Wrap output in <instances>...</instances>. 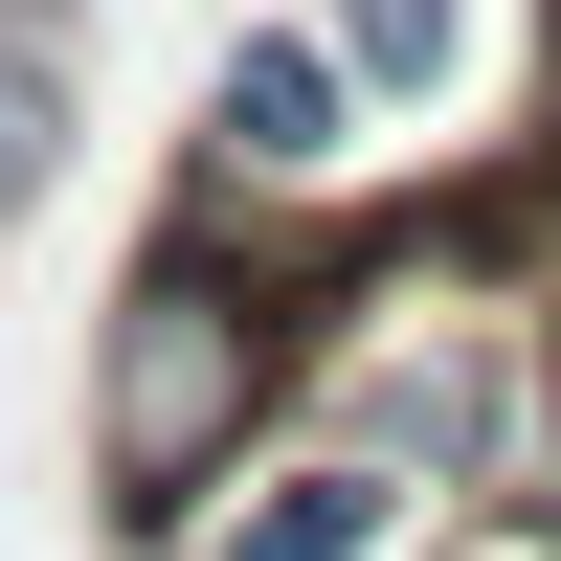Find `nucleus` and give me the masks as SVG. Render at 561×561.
Instances as JSON below:
<instances>
[{
    "label": "nucleus",
    "instance_id": "10",
    "mask_svg": "<svg viewBox=\"0 0 561 561\" xmlns=\"http://www.w3.org/2000/svg\"><path fill=\"white\" fill-rule=\"evenodd\" d=\"M539 561H561V539H539Z\"/></svg>",
    "mask_w": 561,
    "mask_h": 561
},
{
    "label": "nucleus",
    "instance_id": "1",
    "mask_svg": "<svg viewBox=\"0 0 561 561\" xmlns=\"http://www.w3.org/2000/svg\"><path fill=\"white\" fill-rule=\"evenodd\" d=\"M382 270V225H337V248H293V225H203L158 203V248L113 270V314H90V517H113L135 561H180V517H203L248 449L314 427V337H337V293Z\"/></svg>",
    "mask_w": 561,
    "mask_h": 561
},
{
    "label": "nucleus",
    "instance_id": "5",
    "mask_svg": "<svg viewBox=\"0 0 561 561\" xmlns=\"http://www.w3.org/2000/svg\"><path fill=\"white\" fill-rule=\"evenodd\" d=\"M68 135H90V45L68 23H0V248H23V203L68 180Z\"/></svg>",
    "mask_w": 561,
    "mask_h": 561
},
{
    "label": "nucleus",
    "instance_id": "4",
    "mask_svg": "<svg viewBox=\"0 0 561 561\" xmlns=\"http://www.w3.org/2000/svg\"><path fill=\"white\" fill-rule=\"evenodd\" d=\"M427 494L382 472V449H337V427H293V449H248V472L180 517V561H382Z\"/></svg>",
    "mask_w": 561,
    "mask_h": 561
},
{
    "label": "nucleus",
    "instance_id": "8",
    "mask_svg": "<svg viewBox=\"0 0 561 561\" xmlns=\"http://www.w3.org/2000/svg\"><path fill=\"white\" fill-rule=\"evenodd\" d=\"M0 23H68V45H90V0H0Z\"/></svg>",
    "mask_w": 561,
    "mask_h": 561
},
{
    "label": "nucleus",
    "instance_id": "9",
    "mask_svg": "<svg viewBox=\"0 0 561 561\" xmlns=\"http://www.w3.org/2000/svg\"><path fill=\"white\" fill-rule=\"evenodd\" d=\"M539 23H561V0H539ZM539 90H561V68H539Z\"/></svg>",
    "mask_w": 561,
    "mask_h": 561
},
{
    "label": "nucleus",
    "instance_id": "7",
    "mask_svg": "<svg viewBox=\"0 0 561 561\" xmlns=\"http://www.w3.org/2000/svg\"><path fill=\"white\" fill-rule=\"evenodd\" d=\"M494 517L561 539V337H539V404H517V472H494Z\"/></svg>",
    "mask_w": 561,
    "mask_h": 561
},
{
    "label": "nucleus",
    "instance_id": "3",
    "mask_svg": "<svg viewBox=\"0 0 561 561\" xmlns=\"http://www.w3.org/2000/svg\"><path fill=\"white\" fill-rule=\"evenodd\" d=\"M180 203L203 225H293V248H337V225H382V90L337 68V23H225L203 113H180Z\"/></svg>",
    "mask_w": 561,
    "mask_h": 561
},
{
    "label": "nucleus",
    "instance_id": "6",
    "mask_svg": "<svg viewBox=\"0 0 561 561\" xmlns=\"http://www.w3.org/2000/svg\"><path fill=\"white\" fill-rule=\"evenodd\" d=\"M314 23H337V68L382 90V113H449V90H472V0H314Z\"/></svg>",
    "mask_w": 561,
    "mask_h": 561
},
{
    "label": "nucleus",
    "instance_id": "2",
    "mask_svg": "<svg viewBox=\"0 0 561 561\" xmlns=\"http://www.w3.org/2000/svg\"><path fill=\"white\" fill-rule=\"evenodd\" d=\"M382 270H404V225H382ZM382 270H359V293H337V337H314V427H337V449H382L427 517H494L517 404H539V314H517V293H427V314H404Z\"/></svg>",
    "mask_w": 561,
    "mask_h": 561
}]
</instances>
